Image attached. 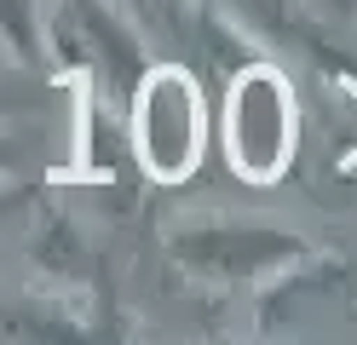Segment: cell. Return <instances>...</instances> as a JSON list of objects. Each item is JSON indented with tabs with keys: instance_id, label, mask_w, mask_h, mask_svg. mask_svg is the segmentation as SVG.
<instances>
[{
	"instance_id": "cell-7",
	"label": "cell",
	"mask_w": 357,
	"mask_h": 345,
	"mask_svg": "<svg viewBox=\"0 0 357 345\" xmlns=\"http://www.w3.org/2000/svg\"><path fill=\"white\" fill-rule=\"evenodd\" d=\"M12 161H17V150H0V173H6V167H12Z\"/></svg>"
},
{
	"instance_id": "cell-2",
	"label": "cell",
	"mask_w": 357,
	"mask_h": 345,
	"mask_svg": "<svg viewBox=\"0 0 357 345\" xmlns=\"http://www.w3.org/2000/svg\"><path fill=\"white\" fill-rule=\"evenodd\" d=\"M294 86L277 63H242L225 92V155L248 184H277L294 161Z\"/></svg>"
},
{
	"instance_id": "cell-5",
	"label": "cell",
	"mask_w": 357,
	"mask_h": 345,
	"mask_svg": "<svg viewBox=\"0 0 357 345\" xmlns=\"http://www.w3.org/2000/svg\"><path fill=\"white\" fill-rule=\"evenodd\" d=\"M35 109H47L40 92H17V86L0 81V115H35Z\"/></svg>"
},
{
	"instance_id": "cell-4",
	"label": "cell",
	"mask_w": 357,
	"mask_h": 345,
	"mask_svg": "<svg viewBox=\"0 0 357 345\" xmlns=\"http://www.w3.org/2000/svg\"><path fill=\"white\" fill-rule=\"evenodd\" d=\"M0 40L24 63H40V29H35V0H0Z\"/></svg>"
},
{
	"instance_id": "cell-3",
	"label": "cell",
	"mask_w": 357,
	"mask_h": 345,
	"mask_svg": "<svg viewBox=\"0 0 357 345\" xmlns=\"http://www.w3.org/2000/svg\"><path fill=\"white\" fill-rule=\"evenodd\" d=\"M173 259L185 265L190 276L219 288H236V282H265V276H282L288 265L305 259V236L282 224H259V219H202V224H178L173 236Z\"/></svg>"
},
{
	"instance_id": "cell-1",
	"label": "cell",
	"mask_w": 357,
	"mask_h": 345,
	"mask_svg": "<svg viewBox=\"0 0 357 345\" xmlns=\"http://www.w3.org/2000/svg\"><path fill=\"white\" fill-rule=\"evenodd\" d=\"M132 98V155L155 184H185L202 161L208 138V109L202 86L185 63H144L127 86Z\"/></svg>"
},
{
	"instance_id": "cell-6",
	"label": "cell",
	"mask_w": 357,
	"mask_h": 345,
	"mask_svg": "<svg viewBox=\"0 0 357 345\" xmlns=\"http://www.w3.org/2000/svg\"><path fill=\"white\" fill-rule=\"evenodd\" d=\"M323 6H334L340 17H357V0H323Z\"/></svg>"
}]
</instances>
